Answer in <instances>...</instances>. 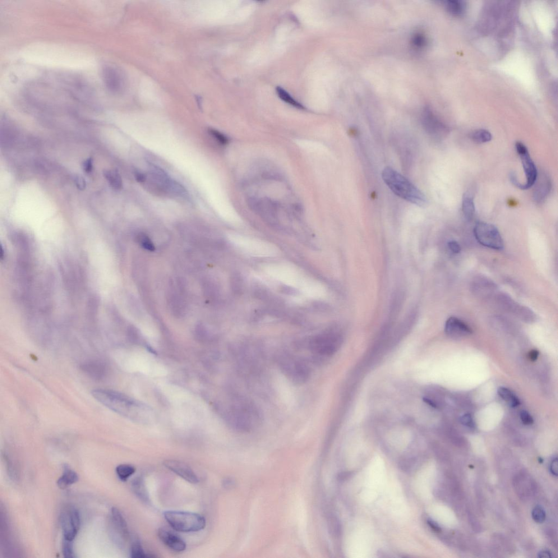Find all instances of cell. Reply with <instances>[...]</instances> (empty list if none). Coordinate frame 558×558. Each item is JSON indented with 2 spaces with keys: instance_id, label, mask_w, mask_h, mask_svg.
Instances as JSON below:
<instances>
[{
  "instance_id": "obj_1",
  "label": "cell",
  "mask_w": 558,
  "mask_h": 558,
  "mask_svg": "<svg viewBox=\"0 0 558 558\" xmlns=\"http://www.w3.org/2000/svg\"><path fill=\"white\" fill-rule=\"evenodd\" d=\"M265 270L272 278L289 287L298 289L308 297L316 299L322 296V288L316 280L303 276L291 266L270 264L265 267Z\"/></svg>"
},
{
  "instance_id": "obj_2",
  "label": "cell",
  "mask_w": 558,
  "mask_h": 558,
  "mask_svg": "<svg viewBox=\"0 0 558 558\" xmlns=\"http://www.w3.org/2000/svg\"><path fill=\"white\" fill-rule=\"evenodd\" d=\"M382 176L387 186L401 199L419 206L426 205L425 196L402 174L391 168H386Z\"/></svg>"
},
{
  "instance_id": "obj_3",
  "label": "cell",
  "mask_w": 558,
  "mask_h": 558,
  "mask_svg": "<svg viewBox=\"0 0 558 558\" xmlns=\"http://www.w3.org/2000/svg\"><path fill=\"white\" fill-rule=\"evenodd\" d=\"M230 414L231 422L237 430L247 432L262 422V413L257 405L247 398L238 397L234 402Z\"/></svg>"
},
{
  "instance_id": "obj_4",
  "label": "cell",
  "mask_w": 558,
  "mask_h": 558,
  "mask_svg": "<svg viewBox=\"0 0 558 558\" xmlns=\"http://www.w3.org/2000/svg\"><path fill=\"white\" fill-rule=\"evenodd\" d=\"M92 395L94 398L105 407L123 416L132 418L135 416V404L125 396L114 391L98 389L94 390Z\"/></svg>"
},
{
  "instance_id": "obj_5",
  "label": "cell",
  "mask_w": 558,
  "mask_h": 558,
  "mask_svg": "<svg viewBox=\"0 0 558 558\" xmlns=\"http://www.w3.org/2000/svg\"><path fill=\"white\" fill-rule=\"evenodd\" d=\"M277 362L280 370L294 384H305L310 377V367L301 358L284 352L278 356Z\"/></svg>"
},
{
  "instance_id": "obj_6",
  "label": "cell",
  "mask_w": 558,
  "mask_h": 558,
  "mask_svg": "<svg viewBox=\"0 0 558 558\" xmlns=\"http://www.w3.org/2000/svg\"><path fill=\"white\" fill-rule=\"evenodd\" d=\"M166 520L176 531L190 533L200 531L206 525L204 516L190 512L167 511L164 513Z\"/></svg>"
},
{
  "instance_id": "obj_7",
  "label": "cell",
  "mask_w": 558,
  "mask_h": 558,
  "mask_svg": "<svg viewBox=\"0 0 558 558\" xmlns=\"http://www.w3.org/2000/svg\"><path fill=\"white\" fill-rule=\"evenodd\" d=\"M242 252L257 257H271L277 255L278 249L273 244L244 236L236 237L233 242Z\"/></svg>"
},
{
  "instance_id": "obj_8",
  "label": "cell",
  "mask_w": 558,
  "mask_h": 558,
  "mask_svg": "<svg viewBox=\"0 0 558 558\" xmlns=\"http://www.w3.org/2000/svg\"><path fill=\"white\" fill-rule=\"evenodd\" d=\"M475 237L482 246L495 250H501L504 248V242L501 234L495 226L479 222L475 226Z\"/></svg>"
},
{
  "instance_id": "obj_9",
  "label": "cell",
  "mask_w": 558,
  "mask_h": 558,
  "mask_svg": "<svg viewBox=\"0 0 558 558\" xmlns=\"http://www.w3.org/2000/svg\"><path fill=\"white\" fill-rule=\"evenodd\" d=\"M341 340L339 336L326 334L317 336L309 345V350L314 356L329 357L338 351Z\"/></svg>"
},
{
  "instance_id": "obj_10",
  "label": "cell",
  "mask_w": 558,
  "mask_h": 558,
  "mask_svg": "<svg viewBox=\"0 0 558 558\" xmlns=\"http://www.w3.org/2000/svg\"><path fill=\"white\" fill-rule=\"evenodd\" d=\"M60 523L62 529L63 538L67 540L73 541L80 527L79 511L75 507L66 506L60 515Z\"/></svg>"
},
{
  "instance_id": "obj_11",
  "label": "cell",
  "mask_w": 558,
  "mask_h": 558,
  "mask_svg": "<svg viewBox=\"0 0 558 558\" xmlns=\"http://www.w3.org/2000/svg\"><path fill=\"white\" fill-rule=\"evenodd\" d=\"M516 149L520 158L526 177V182L523 184H521L519 189L522 190H528L536 184L538 177L537 169L529 154L527 147L523 143L516 142Z\"/></svg>"
},
{
  "instance_id": "obj_12",
  "label": "cell",
  "mask_w": 558,
  "mask_h": 558,
  "mask_svg": "<svg viewBox=\"0 0 558 558\" xmlns=\"http://www.w3.org/2000/svg\"><path fill=\"white\" fill-rule=\"evenodd\" d=\"M496 299L501 307L520 319L527 322H532L536 319V315L531 309L520 305L508 295L500 293L496 296Z\"/></svg>"
},
{
  "instance_id": "obj_13",
  "label": "cell",
  "mask_w": 558,
  "mask_h": 558,
  "mask_svg": "<svg viewBox=\"0 0 558 558\" xmlns=\"http://www.w3.org/2000/svg\"><path fill=\"white\" fill-rule=\"evenodd\" d=\"M423 123L427 132L435 139H443L449 133V128L430 110L424 114Z\"/></svg>"
},
{
  "instance_id": "obj_14",
  "label": "cell",
  "mask_w": 558,
  "mask_h": 558,
  "mask_svg": "<svg viewBox=\"0 0 558 558\" xmlns=\"http://www.w3.org/2000/svg\"><path fill=\"white\" fill-rule=\"evenodd\" d=\"M164 465L189 482L194 484L199 482V479L191 467L181 461L167 460L164 461Z\"/></svg>"
},
{
  "instance_id": "obj_15",
  "label": "cell",
  "mask_w": 558,
  "mask_h": 558,
  "mask_svg": "<svg viewBox=\"0 0 558 558\" xmlns=\"http://www.w3.org/2000/svg\"><path fill=\"white\" fill-rule=\"evenodd\" d=\"M447 335L453 338L463 337L472 333V330L463 321L455 317H450L445 326Z\"/></svg>"
},
{
  "instance_id": "obj_16",
  "label": "cell",
  "mask_w": 558,
  "mask_h": 558,
  "mask_svg": "<svg viewBox=\"0 0 558 558\" xmlns=\"http://www.w3.org/2000/svg\"><path fill=\"white\" fill-rule=\"evenodd\" d=\"M158 534L160 540L172 550L178 552L186 550V542L177 535L164 528L159 529Z\"/></svg>"
},
{
  "instance_id": "obj_17",
  "label": "cell",
  "mask_w": 558,
  "mask_h": 558,
  "mask_svg": "<svg viewBox=\"0 0 558 558\" xmlns=\"http://www.w3.org/2000/svg\"><path fill=\"white\" fill-rule=\"evenodd\" d=\"M472 292L476 296L483 298L489 297L495 293L497 285L490 279L485 277H478L472 284Z\"/></svg>"
},
{
  "instance_id": "obj_18",
  "label": "cell",
  "mask_w": 558,
  "mask_h": 558,
  "mask_svg": "<svg viewBox=\"0 0 558 558\" xmlns=\"http://www.w3.org/2000/svg\"><path fill=\"white\" fill-rule=\"evenodd\" d=\"M111 519L114 532L116 534L115 537L117 538L118 536L125 540L129 536V530L126 520L123 518L121 512L116 508H113Z\"/></svg>"
},
{
  "instance_id": "obj_19",
  "label": "cell",
  "mask_w": 558,
  "mask_h": 558,
  "mask_svg": "<svg viewBox=\"0 0 558 558\" xmlns=\"http://www.w3.org/2000/svg\"><path fill=\"white\" fill-rule=\"evenodd\" d=\"M537 186L535 188L533 199L537 204H540L545 201L550 194L552 188V183L550 178L545 174L539 177L537 180Z\"/></svg>"
},
{
  "instance_id": "obj_20",
  "label": "cell",
  "mask_w": 558,
  "mask_h": 558,
  "mask_svg": "<svg viewBox=\"0 0 558 558\" xmlns=\"http://www.w3.org/2000/svg\"><path fill=\"white\" fill-rule=\"evenodd\" d=\"M81 369L87 375L96 380H101L107 374V366L99 361H91L82 364Z\"/></svg>"
},
{
  "instance_id": "obj_21",
  "label": "cell",
  "mask_w": 558,
  "mask_h": 558,
  "mask_svg": "<svg viewBox=\"0 0 558 558\" xmlns=\"http://www.w3.org/2000/svg\"><path fill=\"white\" fill-rule=\"evenodd\" d=\"M103 79L105 84L112 91H117L121 85V77L119 73L115 68L105 66L103 70Z\"/></svg>"
},
{
  "instance_id": "obj_22",
  "label": "cell",
  "mask_w": 558,
  "mask_h": 558,
  "mask_svg": "<svg viewBox=\"0 0 558 558\" xmlns=\"http://www.w3.org/2000/svg\"><path fill=\"white\" fill-rule=\"evenodd\" d=\"M78 481L79 477L77 473L65 464L63 466V475L58 479L57 484L59 488L65 489Z\"/></svg>"
},
{
  "instance_id": "obj_23",
  "label": "cell",
  "mask_w": 558,
  "mask_h": 558,
  "mask_svg": "<svg viewBox=\"0 0 558 558\" xmlns=\"http://www.w3.org/2000/svg\"><path fill=\"white\" fill-rule=\"evenodd\" d=\"M132 488L136 496L144 502L150 500L149 492L147 491L145 483L141 477H136L132 482Z\"/></svg>"
},
{
  "instance_id": "obj_24",
  "label": "cell",
  "mask_w": 558,
  "mask_h": 558,
  "mask_svg": "<svg viewBox=\"0 0 558 558\" xmlns=\"http://www.w3.org/2000/svg\"><path fill=\"white\" fill-rule=\"evenodd\" d=\"M462 209L465 218L468 221L472 220L476 212V207L473 197L470 193L467 192L463 195Z\"/></svg>"
},
{
  "instance_id": "obj_25",
  "label": "cell",
  "mask_w": 558,
  "mask_h": 558,
  "mask_svg": "<svg viewBox=\"0 0 558 558\" xmlns=\"http://www.w3.org/2000/svg\"><path fill=\"white\" fill-rule=\"evenodd\" d=\"M104 176L111 187L115 190H121L123 186L122 179L116 170H105Z\"/></svg>"
},
{
  "instance_id": "obj_26",
  "label": "cell",
  "mask_w": 558,
  "mask_h": 558,
  "mask_svg": "<svg viewBox=\"0 0 558 558\" xmlns=\"http://www.w3.org/2000/svg\"><path fill=\"white\" fill-rule=\"evenodd\" d=\"M498 393L500 397L508 403L511 407H517L520 404L519 398L508 389L500 387L498 390Z\"/></svg>"
},
{
  "instance_id": "obj_27",
  "label": "cell",
  "mask_w": 558,
  "mask_h": 558,
  "mask_svg": "<svg viewBox=\"0 0 558 558\" xmlns=\"http://www.w3.org/2000/svg\"><path fill=\"white\" fill-rule=\"evenodd\" d=\"M135 471L136 469L135 467L128 464H120L116 468L117 476L122 481H126Z\"/></svg>"
},
{
  "instance_id": "obj_28",
  "label": "cell",
  "mask_w": 558,
  "mask_h": 558,
  "mask_svg": "<svg viewBox=\"0 0 558 558\" xmlns=\"http://www.w3.org/2000/svg\"><path fill=\"white\" fill-rule=\"evenodd\" d=\"M470 138L476 144H482L490 142L492 136L490 132L485 130H478L470 135Z\"/></svg>"
},
{
  "instance_id": "obj_29",
  "label": "cell",
  "mask_w": 558,
  "mask_h": 558,
  "mask_svg": "<svg viewBox=\"0 0 558 558\" xmlns=\"http://www.w3.org/2000/svg\"><path fill=\"white\" fill-rule=\"evenodd\" d=\"M446 7L449 13L456 16L462 15L465 10L464 3L458 0L446 1Z\"/></svg>"
},
{
  "instance_id": "obj_30",
  "label": "cell",
  "mask_w": 558,
  "mask_h": 558,
  "mask_svg": "<svg viewBox=\"0 0 558 558\" xmlns=\"http://www.w3.org/2000/svg\"><path fill=\"white\" fill-rule=\"evenodd\" d=\"M276 93H277L279 97L285 102L293 106V107L299 109H304V106L300 104L298 101L295 100L291 96H290L287 91L281 88L280 87H277L276 89Z\"/></svg>"
},
{
  "instance_id": "obj_31",
  "label": "cell",
  "mask_w": 558,
  "mask_h": 558,
  "mask_svg": "<svg viewBox=\"0 0 558 558\" xmlns=\"http://www.w3.org/2000/svg\"><path fill=\"white\" fill-rule=\"evenodd\" d=\"M131 557L133 558H145L149 557L146 555L140 542L136 539L133 542L131 548Z\"/></svg>"
},
{
  "instance_id": "obj_32",
  "label": "cell",
  "mask_w": 558,
  "mask_h": 558,
  "mask_svg": "<svg viewBox=\"0 0 558 558\" xmlns=\"http://www.w3.org/2000/svg\"><path fill=\"white\" fill-rule=\"evenodd\" d=\"M136 240L142 248L147 250L153 251L155 250L154 244L146 234L141 233L137 235Z\"/></svg>"
},
{
  "instance_id": "obj_33",
  "label": "cell",
  "mask_w": 558,
  "mask_h": 558,
  "mask_svg": "<svg viewBox=\"0 0 558 558\" xmlns=\"http://www.w3.org/2000/svg\"><path fill=\"white\" fill-rule=\"evenodd\" d=\"M532 518L535 522L542 523L546 520V513L540 506L535 507L532 511Z\"/></svg>"
},
{
  "instance_id": "obj_34",
  "label": "cell",
  "mask_w": 558,
  "mask_h": 558,
  "mask_svg": "<svg viewBox=\"0 0 558 558\" xmlns=\"http://www.w3.org/2000/svg\"><path fill=\"white\" fill-rule=\"evenodd\" d=\"M73 541L67 540V539H63L62 542V552L64 557L67 558H75V553H74Z\"/></svg>"
},
{
  "instance_id": "obj_35",
  "label": "cell",
  "mask_w": 558,
  "mask_h": 558,
  "mask_svg": "<svg viewBox=\"0 0 558 558\" xmlns=\"http://www.w3.org/2000/svg\"><path fill=\"white\" fill-rule=\"evenodd\" d=\"M209 132L210 135L212 137H213L215 140H217L220 144L225 145L229 142L228 138L218 131L213 130V129H210Z\"/></svg>"
},
{
  "instance_id": "obj_36",
  "label": "cell",
  "mask_w": 558,
  "mask_h": 558,
  "mask_svg": "<svg viewBox=\"0 0 558 558\" xmlns=\"http://www.w3.org/2000/svg\"><path fill=\"white\" fill-rule=\"evenodd\" d=\"M460 422L463 425L470 428H474L475 427V423L473 418L471 415L469 414H465L464 416L461 417Z\"/></svg>"
},
{
  "instance_id": "obj_37",
  "label": "cell",
  "mask_w": 558,
  "mask_h": 558,
  "mask_svg": "<svg viewBox=\"0 0 558 558\" xmlns=\"http://www.w3.org/2000/svg\"><path fill=\"white\" fill-rule=\"evenodd\" d=\"M520 419L525 425H532L534 423V419L527 411L522 410L520 413Z\"/></svg>"
},
{
  "instance_id": "obj_38",
  "label": "cell",
  "mask_w": 558,
  "mask_h": 558,
  "mask_svg": "<svg viewBox=\"0 0 558 558\" xmlns=\"http://www.w3.org/2000/svg\"><path fill=\"white\" fill-rule=\"evenodd\" d=\"M74 181H75L76 186L80 191H84L86 188V182L85 180L80 175H77L74 177Z\"/></svg>"
},
{
  "instance_id": "obj_39",
  "label": "cell",
  "mask_w": 558,
  "mask_h": 558,
  "mask_svg": "<svg viewBox=\"0 0 558 558\" xmlns=\"http://www.w3.org/2000/svg\"><path fill=\"white\" fill-rule=\"evenodd\" d=\"M82 168L86 173H90L93 170V159L90 158L87 159L82 163Z\"/></svg>"
},
{
  "instance_id": "obj_40",
  "label": "cell",
  "mask_w": 558,
  "mask_h": 558,
  "mask_svg": "<svg viewBox=\"0 0 558 558\" xmlns=\"http://www.w3.org/2000/svg\"><path fill=\"white\" fill-rule=\"evenodd\" d=\"M448 247L451 251L454 253H459L461 251V248L459 243L455 241L449 242Z\"/></svg>"
},
{
  "instance_id": "obj_41",
  "label": "cell",
  "mask_w": 558,
  "mask_h": 558,
  "mask_svg": "<svg viewBox=\"0 0 558 558\" xmlns=\"http://www.w3.org/2000/svg\"><path fill=\"white\" fill-rule=\"evenodd\" d=\"M550 472L553 476L556 477L558 476V458H556L553 459L551 463L550 466Z\"/></svg>"
},
{
  "instance_id": "obj_42",
  "label": "cell",
  "mask_w": 558,
  "mask_h": 558,
  "mask_svg": "<svg viewBox=\"0 0 558 558\" xmlns=\"http://www.w3.org/2000/svg\"><path fill=\"white\" fill-rule=\"evenodd\" d=\"M539 352L536 349L532 350L529 353V358L532 362H536L538 358Z\"/></svg>"
},
{
  "instance_id": "obj_43",
  "label": "cell",
  "mask_w": 558,
  "mask_h": 558,
  "mask_svg": "<svg viewBox=\"0 0 558 558\" xmlns=\"http://www.w3.org/2000/svg\"><path fill=\"white\" fill-rule=\"evenodd\" d=\"M135 177L138 182H144L146 181L145 175L139 172H135Z\"/></svg>"
},
{
  "instance_id": "obj_44",
  "label": "cell",
  "mask_w": 558,
  "mask_h": 558,
  "mask_svg": "<svg viewBox=\"0 0 558 558\" xmlns=\"http://www.w3.org/2000/svg\"><path fill=\"white\" fill-rule=\"evenodd\" d=\"M428 523L429 525H430V526L431 527V528L434 530L435 531L437 532H440L441 531L440 527L439 526V525H438L437 523L433 522V521L428 520Z\"/></svg>"
},
{
  "instance_id": "obj_45",
  "label": "cell",
  "mask_w": 558,
  "mask_h": 558,
  "mask_svg": "<svg viewBox=\"0 0 558 558\" xmlns=\"http://www.w3.org/2000/svg\"><path fill=\"white\" fill-rule=\"evenodd\" d=\"M539 558H551V553L547 551H542L539 554Z\"/></svg>"
}]
</instances>
